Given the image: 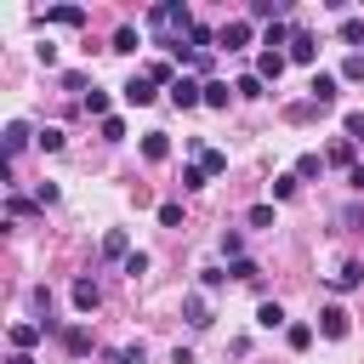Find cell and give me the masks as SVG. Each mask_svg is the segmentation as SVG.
<instances>
[{
	"instance_id": "7c38bea8",
	"label": "cell",
	"mask_w": 364,
	"mask_h": 364,
	"mask_svg": "<svg viewBox=\"0 0 364 364\" xmlns=\"http://www.w3.org/2000/svg\"><path fill=\"white\" fill-rule=\"evenodd\" d=\"M40 336H46V324H11V353H28Z\"/></svg>"
},
{
	"instance_id": "f546056e",
	"label": "cell",
	"mask_w": 364,
	"mask_h": 364,
	"mask_svg": "<svg viewBox=\"0 0 364 364\" xmlns=\"http://www.w3.org/2000/svg\"><path fill=\"white\" fill-rule=\"evenodd\" d=\"M233 91H239V97H262V74H239Z\"/></svg>"
},
{
	"instance_id": "1f68e13d",
	"label": "cell",
	"mask_w": 364,
	"mask_h": 364,
	"mask_svg": "<svg viewBox=\"0 0 364 364\" xmlns=\"http://www.w3.org/2000/svg\"><path fill=\"white\" fill-rule=\"evenodd\" d=\"M245 222H250V228H273V205H250Z\"/></svg>"
},
{
	"instance_id": "277c9868",
	"label": "cell",
	"mask_w": 364,
	"mask_h": 364,
	"mask_svg": "<svg viewBox=\"0 0 364 364\" xmlns=\"http://www.w3.org/2000/svg\"><path fill=\"white\" fill-rule=\"evenodd\" d=\"M171 102H176V108H199V102H205V85H199V80H188V74H182V80H176V85H171Z\"/></svg>"
},
{
	"instance_id": "e575fe53",
	"label": "cell",
	"mask_w": 364,
	"mask_h": 364,
	"mask_svg": "<svg viewBox=\"0 0 364 364\" xmlns=\"http://www.w3.org/2000/svg\"><path fill=\"white\" fill-rule=\"evenodd\" d=\"M222 256H233V262H239V256H245V239H239V233H222Z\"/></svg>"
},
{
	"instance_id": "3957f363",
	"label": "cell",
	"mask_w": 364,
	"mask_h": 364,
	"mask_svg": "<svg viewBox=\"0 0 364 364\" xmlns=\"http://www.w3.org/2000/svg\"><path fill=\"white\" fill-rule=\"evenodd\" d=\"M119 97H125L131 108H148V102H154V80H148V74H131V80L119 85Z\"/></svg>"
},
{
	"instance_id": "7402d4cb",
	"label": "cell",
	"mask_w": 364,
	"mask_h": 364,
	"mask_svg": "<svg viewBox=\"0 0 364 364\" xmlns=\"http://www.w3.org/2000/svg\"><path fill=\"white\" fill-rule=\"evenodd\" d=\"M136 46H142V40H136V28L125 23V28H114V46H108V51H136Z\"/></svg>"
},
{
	"instance_id": "d6a6232c",
	"label": "cell",
	"mask_w": 364,
	"mask_h": 364,
	"mask_svg": "<svg viewBox=\"0 0 364 364\" xmlns=\"http://www.w3.org/2000/svg\"><path fill=\"white\" fill-rule=\"evenodd\" d=\"M119 136H125V119L108 114V119H102V142H119Z\"/></svg>"
},
{
	"instance_id": "30bf717a",
	"label": "cell",
	"mask_w": 364,
	"mask_h": 364,
	"mask_svg": "<svg viewBox=\"0 0 364 364\" xmlns=\"http://www.w3.org/2000/svg\"><path fill=\"white\" fill-rule=\"evenodd\" d=\"M102 256H108V262H125V256H131V239H125L119 228H108V233H102Z\"/></svg>"
},
{
	"instance_id": "83f0119b",
	"label": "cell",
	"mask_w": 364,
	"mask_h": 364,
	"mask_svg": "<svg viewBox=\"0 0 364 364\" xmlns=\"http://www.w3.org/2000/svg\"><path fill=\"white\" fill-rule=\"evenodd\" d=\"M296 182H301L296 171H284V176H273V199H290V193H296Z\"/></svg>"
},
{
	"instance_id": "d4e9b609",
	"label": "cell",
	"mask_w": 364,
	"mask_h": 364,
	"mask_svg": "<svg viewBox=\"0 0 364 364\" xmlns=\"http://www.w3.org/2000/svg\"><path fill=\"white\" fill-rule=\"evenodd\" d=\"M284 341H290L296 353H301V347H313V324H290V330H284Z\"/></svg>"
},
{
	"instance_id": "8d00e7d4",
	"label": "cell",
	"mask_w": 364,
	"mask_h": 364,
	"mask_svg": "<svg viewBox=\"0 0 364 364\" xmlns=\"http://www.w3.org/2000/svg\"><path fill=\"white\" fill-rule=\"evenodd\" d=\"M341 125H347V136H353V142H364V114H358V108H353Z\"/></svg>"
},
{
	"instance_id": "8992f818",
	"label": "cell",
	"mask_w": 364,
	"mask_h": 364,
	"mask_svg": "<svg viewBox=\"0 0 364 364\" xmlns=\"http://www.w3.org/2000/svg\"><path fill=\"white\" fill-rule=\"evenodd\" d=\"M40 17H46V23H63V28H80V23H85V6H46Z\"/></svg>"
},
{
	"instance_id": "ffe728a7",
	"label": "cell",
	"mask_w": 364,
	"mask_h": 364,
	"mask_svg": "<svg viewBox=\"0 0 364 364\" xmlns=\"http://www.w3.org/2000/svg\"><path fill=\"white\" fill-rule=\"evenodd\" d=\"M63 347H68V353L80 358V353H91V336H85V330L74 324V330H63Z\"/></svg>"
},
{
	"instance_id": "4dcf8cb0",
	"label": "cell",
	"mask_w": 364,
	"mask_h": 364,
	"mask_svg": "<svg viewBox=\"0 0 364 364\" xmlns=\"http://www.w3.org/2000/svg\"><path fill=\"white\" fill-rule=\"evenodd\" d=\"M85 114H102L108 119V91H85Z\"/></svg>"
},
{
	"instance_id": "5bb4252c",
	"label": "cell",
	"mask_w": 364,
	"mask_h": 364,
	"mask_svg": "<svg viewBox=\"0 0 364 364\" xmlns=\"http://www.w3.org/2000/svg\"><path fill=\"white\" fill-rule=\"evenodd\" d=\"M182 313H188V324H193V330H205V324H210V307H205V296H188V301H182Z\"/></svg>"
},
{
	"instance_id": "5b68a950",
	"label": "cell",
	"mask_w": 364,
	"mask_h": 364,
	"mask_svg": "<svg viewBox=\"0 0 364 364\" xmlns=\"http://www.w3.org/2000/svg\"><path fill=\"white\" fill-rule=\"evenodd\" d=\"M284 57H290V63H313V57H318V40H313L307 28H296V34H290V51H284Z\"/></svg>"
},
{
	"instance_id": "60d3db41",
	"label": "cell",
	"mask_w": 364,
	"mask_h": 364,
	"mask_svg": "<svg viewBox=\"0 0 364 364\" xmlns=\"http://www.w3.org/2000/svg\"><path fill=\"white\" fill-rule=\"evenodd\" d=\"M330 165H353V142H336L330 148Z\"/></svg>"
},
{
	"instance_id": "b9f144b4",
	"label": "cell",
	"mask_w": 364,
	"mask_h": 364,
	"mask_svg": "<svg viewBox=\"0 0 364 364\" xmlns=\"http://www.w3.org/2000/svg\"><path fill=\"white\" fill-rule=\"evenodd\" d=\"M347 80H364V57H347V68H341Z\"/></svg>"
},
{
	"instance_id": "603a6c76",
	"label": "cell",
	"mask_w": 364,
	"mask_h": 364,
	"mask_svg": "<svg viewBox=\"0 0 364 364\" xmlns=\"http://www.w3.org/2000/svg\"><path fill=\"white\" fill-rule=\"evenodd\" d=\"M205 108H228V85L222 80H205Z\"/></svg>"
},
{
	"instance_id": "e0dca14e",
	"label": "cell",
	"mask_w": 364,
	"mask_h": 364,
	"mask_svg": "<svg viewBox=\"0 0 364 364\" xmlns=\"http://www.w3.org/2000/svg\"><path fill=\"white\" fill-rule=\"evenodd\" d=\"M34 142H40L46 154H57V148H63L68 136H63V125H46V131H34Z\"/></svg>"
},
{
	"instance_id": "7a4b0ae2",
	"label": "cell",
	"mask_w": 364,
	"mask_h": 364,
	"mask_svg": "<svg viewBox=\"0 0 364 364\" xmlns=\"http://www.w3.org/2000/svg\"><path fill=\"white\" fill-rule=\"evenodd\" d=\"M148 23H154V28H176V23H182V28H193V11H188V6H154V11H148Z\"/></svg>"
},
{
	"instance_id": "d6986e66",
	"label": "cell",
	"mask_w": 364,
	"mask_h": 364,
	"mask_svg": "<svg viewBox=\"0 0 364 364\" xmlns=\"http://www.w3.org/2000/svg\"><path fill=\"white\" fill-rule=\"evenodd\" d=\"M330 284H336V290H353V284H364V267H358V262H347V267H341Z\"/></svg>"
},
{
	"instance_id": "4fadbf2b",
	"label": "cell",
	"mask_w": 364,
	"mask_h": 364,
	"mask_svg": "<svg viewBox=\"0 0 364 364\" xmlns=\"http://www.w3.org/2000/svg\"><path fill=\"white\" fill-rule=\"evenodd\" d=\"M142 154H148L154 165H159V159H171V136H165V131H148V136H142Z\"/></svg>"
},
{
	"instance_id": "d590c367",
	"label": "cell",
	"mask_w": 364,
	"mask_h": 364,
	"mask_svg": "<svg viewBox=\"0 0 364 364\" xmlns=\"http://www.w3.org/2000/svg\"><path fill=\"white\" fill-rule=\"evenodd\" d=\"M228 279H256V262H250V256H239V262L228 267Z\"/></svg>"
},
{
	"instance_id": "4316f807",
	"label": "cell",
	"mask_w": 364,
	"mask_h": 364,
	"mask_svg": "<svg viewBox=\"0 0 364 364\" xmlns=\"http://www.w3.org/2000/svg\"><path fill=\"white\" fill-rule=\"evenodd\" d=\"M318 171H324V159H318V154H301V159H296V176H301V182H307V176H318Z\"/></svg>"
},
{
	"instance_id": "2e32d148",
	"label": "cell",
	"mask_w": 364,
	"mask_h": 364,
	"mask_svg": "<svg viewBox=\"0 0 364 364\" xmlns=\"http://www.w3.org/2000/svg\"><path fill=\"white\" fill-rule=\"evenodd\" d=\"M256 324H262V330H279V324H284V307H279V301H262V307H256Z\"/></svg>"
},
{
	"instance_id": "9a60e30c",
	"label": "cell",
	"mask_w": 364,
	"mask_h": 364,
	"mask_svg": "<svg viewBox=\"0 0 364 364\" xmlns=\"http://www.w3.org/2000/svg\"><path fill=\"white\" fill-rule=\"evenodd\" d=\"M313 102H336V74H313Z\"/></svg>"
},
{
	"instance_id": "44dd1931",
	"label": "cell",
	"mask_w": 364,
	"mask_h": 364,
	"mask_svg": "<svg viewBox=\"0 0 364 364\" xmlns=\"http://www.w3.org/2000/svg\"><path fill=\"white\" fill-rule=\"evenodd\" d=\"M188 46H199V51H210V46H216V28H205V23H193V28H188Z\"/></svg>"
},
{
	"instance_id": "52a82bcc",
	"label": "cell",
	"mask_w": 364,
	"mask_h": 364,
	"mask_svg": "<svg viewBox=\"0 0 364 364\" xmlns=\"http://www.w3.org/2000/svg\"><path fill=\"white\" fill-rule=\"evenodd\" d=\"M216 46H228V51L250 46V23H222V28H216Z\"/></svg>"
},
{
	"instance_id": "8fae6325",
	"label": "cell",
	"mask_w": 364,
	"mask_h": 364,
	"mask_svg": "<svg viewBox=\"0 0 364 364\" xmlns=\"http://www.w3.org/2000/svg\"><path fill=\"white\" fill-rule=\"evenodd\" d=\"M97 301H102V290H97L91 279H74V307H80V313H97Z\"/></svg>"
},
{
	"instance_id": "9c48e42d",
	"label": "cell",
	"mask_w": 364,
	"mask_h": 364,
	"mask_svg": "<svg viewBox=\"0 0 364 364\" xmlns=\"http://www.w3.org/2000/svg\"><path fill=\"white\" fill-rule=\"evenodd\" d=\"M28 136H34V131H28L23 119H11V125H6V159H17V154L28 148Z\"/></svg>"
},
{
	"instance_id": "f1b7e54d",
	"label": "cell",
	"mask_w": 364,
	"mask_h": 364,
	"mask_svg": "<svg viewBox=\"0 0 364 364\" xmlns=\"http://www.w3.org/2000/svg\"><path fill=\"white\" fill-rule=\"evenodd\" d=\"M159 228H182V205H176V199L159 205Z\"/></svg>"
},
{
	"instance_id": "836d02e7",
	"label": "cell",
	"mask_w": 364,
	"mask_h": 364,
	"mask_svg": "<svg viewBox=\"0 0 364 364\" xmlns=\"http://www.w3.org/2000/svg\"><path fill=\"white\" fill-rule=\"evenodd\" d=\"M205 182H210L205 165H188V171H182V188H205Z\"/></svg>"
},
{
	"instance_id": "7bdbcfd3",
	"label": "cell",
	"mask_w": 364,
	"mask_h": 364,
	"mask_svg": "<svg viewBox=\"0 0 364 364\" xmlns=\"http://www.w3.org/2000/svg\"><path fill=\"white\" fill-rule=\"evenodd\" d=\"M6 364H34V358H28V353H11V358H6Z\"/></svg>"
},
{
	"instance_id": "ac0fdd59",
	"label": "cell",
	"mask_w": 364,
	"mask_h": 364,
	"mask_svg": "<svg viewBox=\"0 0 364 364\" xmlns=\"http://www.w3.org/2000/svg\"><path fill=\"white\" fill-rule=\"evenodd\" d=\"M199 165H205V176H222V171H228V154H216V148H199Z\"/></svg>"
},
{
	"instance_id": "74e56055",
	"label": "cell",
	"mask_w": 364,
	"mask_h": 364,
	"mask_svg": "<svg viewBox=\"0 0 364 364\" xmlns=\"http://www.w3.org/2000/svg\"><path fill=\"white\" fill-rule=\"evenodd\" d=\"M142 358H148V353H142V341H136V347H119V353H114V364H142Z\"/></svg>"
},
{
	"instance_id": "f35d334b",
	"label": "cell",
	"mask_w": 364,
	"mask_h": 364,
	"mask_svg": "<svg viewBox=\"0 0 364 364\" xmlns=\"http://www.w3.org/2000/svg\"><path fill=\"white\" fill-rule=\"evenodd\" d=\"M250 17H273V23H279V0H256V6H250Z\"/></svg>"
},
{
	"instance_id": "ba28073f",
	"label": "cell",
	"mask_w": 364,
	"mask_h": 364,
	"mask_svg": "<svg viewBox=\"0 0 364 364\" xmlns=\"http://www.w3.org/2000/svg\"><path fill=\"white\" fill-rule=\"evenodd\" d=\"M284 63H290L284 51H262V57H256V74H262V85H267V80H279V74H284Z\"/></svg>"
},
{
	"instance_id": "6da1fadb",
	"label": "cell",
	"mask_w": 364,
	"mask_h": 364,
	"mask_svg": "<svg viewBox=\"0 0 364 364\" xmlns=\"http://www.w3.org/2000/svg\"><path fill=\"white\" fill-rule=\"evenodd\" d=\"M347 330H353V318H347V307H336V301H330V307L318 313V336H330V341H341Z\"/></svg>"
},
{
	"instance_id": "484cf974",
	"label": "cell",
	"mask_w": 364,
	"mask_h": 364,
	"mask_svg": "<svg viewBox=\"0 0 364 364\" xmlns=\"http://www.w3.org/2000/svg\"><path fill=\"white\" fill-rule=\"evenodd\" d=\"M290 34H296V28H284V23H273V28L262 34V46H267V51H273V46H290Z\"/></svg>"
},
{
	"instance_id": "ab89813d",
	"label": "cell",
	"mask_w": 364,
	"mask_h": 364,
	"mask_svg": "<svg viewBox=\"0 0 364 364\" xmlns=\"http://www.w3.org/2000/svg\"><path fill=\"white\" fill-rule=\"evenodd\" d=\"M341 40H364V23L358 17H341Z\"/></svg>"
},
{
	"instance_id": "cb8c5ba5",
	"label": "cell",
	"mask_w": 364,
	"mask_h": 364,
	"mask_svg": "<svg viewBox=\"0 0 364 364\" xmlns=\"http://www.w3.org/2000/svg\"><path fill=\"white\" fill-rule=\"evenodd\" d=\"M119 267H125V279H142V273H148V250H131Z\"/></svg>"
}]
</instances>
